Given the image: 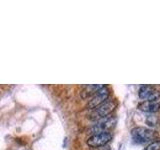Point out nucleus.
<instances>
[{"label": "nucleus", "instance_id": "f257e3e1", "mask_svg": "<svg viewBox=\"0 0 160 150\" xmlns=\"http://www.w3.org/2000/svg\"><path fill=\"white\" fill-rule=\"evenodd\" d=\"M131 136L135 143L149 144L158 138V133L150 128L135 127L131 130Z\"/></svg>", "mask_w": 160, "mask_h": 150}, {"label": "nucleus", "instance_id": "39448f33", "mask_svg": "<svg viewBox=\"0 0 160 150\" xmlns=\"http://www.w3.org/2000/svg\"><path fill=\"white\" fill-rule=\"evenodd\" d=\"M111 139H112V134L109 132L96 133V134H92L87 139V144L88 146L92 148H98L106 145Z\"/></svg>", "mask_w": 160, "mask_h": 150}, {"label": "nucleus", "instance_id": "423d86ee", "mask_svg": "<svg viewBox=\"0 0 160 150\" xmlns=\"http://www.w3.org/2000/svg\"><path fill=\"white\" fill-rule=\"evenodd\" d=\"M139 98L144 101H158L160 92L151 85H141L138 90Z\"/></svg>", "mask_w": 160, "mask_h": 150}, {"label": "nucleus", "instance_id": "6e6552de", "mask_svg": "<svg viewBox=\"0 0 160 150\" xmlns=\"http://www.w3.org/2000/svg\"><path fill=\"white\" fill-rule=\"evenodd\" d=\"M104 85H100V84H90V85H86L84 86V92L87 95L89 94H94L96 93L99 89H101Z\"/></svg>", "mask_w": 160, "mask_h": 150}, {"label": "nucleus", "instance_id": "7ed1b4c3", "mask_svg": "<svg viewBox=\"0 0 160 150\" xmlns=\"http://www.w3.org/2000/svg\"><path fill=\"white\" fill-rule=\"evenodd\" d=\"M115 121H116L115 117H113L112 115H109V116L105 117L103 119L95 121V123L89 127L88 131L91 134L108 132V130H110L115 125Z\"/></svg>", "mask_w": 160, "mask_h": 150}, {"label": "nucleus", "instance_id": "1a4fd4ad", "mask_svg": "<svg viewBox=\"0 0 160 150\" xmlns=\"http://www.w3.org/2000/svg\"><path fill=\"white\" fill-rule=\"evenodd\" d=\"M143 150H160V140H155L149 143Z\"/></svg>", "mask_w": 160, "mask_h": 150}, {"label": "nucleus", "instance_id": "20e7f679", "mask_svg": "<svg viewBox=\"0 0 160 150\" xmlns=\"http://www.w3.org/2000/svg\"><path fill=\"white\" fill-rule=\"evenodd\" d=\"M109 94H110L109 89L106 86H103L96 93H94L92 95V97L89 99V101L87 103V108L92 110L99 106V105H101L102 103H104L105 101H107Z\"/></svg>", "mask_w": 160, "mask_h": 150}, {"label": "nucleus", "instance_id": "0eeeda50", "mask_svg": "<svg viewBox=\"0 0 160 150\" xmlns=\"http://www.w3.org/2000/svg\"><path fill=\"white\" fill-rule=\"evenodd\" d=\"M138 109L147 113H155L160 111L159 101H143L138 104Z\"/></svg>", "mask_w": 160, "mask_h": 150}, {"label": "nucleus", "instance_id": "f03ea898", "mask_svg": "<svg viewBox=\"0 0 160 150\" xmlns=\"http://www.w3.org/2000/svg\"><path fill=\"white\" fill-rule=\"evenodd\" d=\"M116 104L112 100H107L101 105H99L96 108L92 109L89 113V118L93 120V121H97V120L103 119L105 117L111 115V113L114 111Z\"/></svg>", "mask_w": 160, "mask_h": 150}]
</instances>
